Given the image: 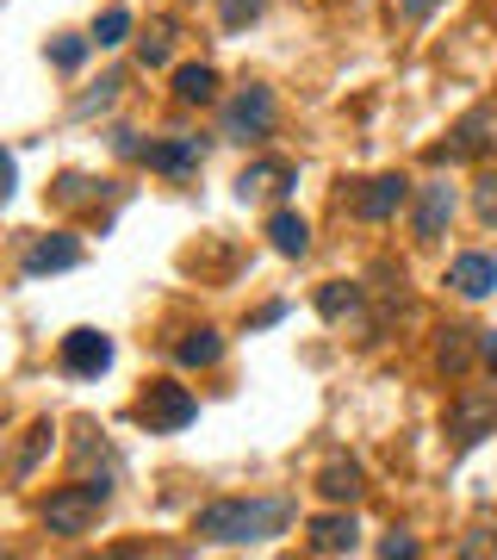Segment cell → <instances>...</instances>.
I'll list each match as a JSON object with an SVG mask.
<instances>
[{
    "mask_svg": "<svg viewBox=\"0 0 497 560\" xmlns=\"http://www.w3.org/2000/svg\"><path fill=\"white\" fill-rule=\"evenodd\" d=\"M492 430H497V386H466L454 399V411H448L454 448H473V442H485Z\"/></svg>",
    "mask_w": 497,
    "mask_h": 560,
    "instance_id": "obj_3",
    "label": "cell"
},
{
    "mask_svg": "<svg viewBox=\"0 0 497 560\" xmlns=\"http://www.w3.org/2000/svg\"><path fill=\"white\" fill-rule=\"evenodd\" d=\"M50 62L57 69H81L87 62V38H50Z\"/></svg>",
    "mask_w": 497,
    "mask_h": 560,
    "instance_id": "obj_22",
    "label": "cell"
},
{
    "mask_svg": "<svg viewBox=\"0 0 497 560\" xmlns=\"http://www.w3.org/2000/svg\"><path fill=\"white\" fill-rule=\"evenodd\" d=\"M448 219H454V187H448V180H429L423 200H417V237L436 243L441 231H448Z\"/></svg>",
    "mask_w": 497,
    "mask_h": 560,
    "instance_id": "obj_8",
    "label": "cell"
},
{
    "mask_svg": "<svg viewBox=\"0 0 497 560\" xmlns=\"http://www.w3.org/2000/svg\"><path fill=\"white\" fill-rule=\"evenodd\" d=\"M125 38H131V13L125 7H106L94 25V44H125Z\"/></svg>",
    "mask_w": 497,
    "mask_h": 560,
    "instance_id": "obj_21",
    "label": "cell"
},
{
    "mask_svg": "<svg viewBox=\"0 0 497 560\" xmlns=\"http://www.w3.org/2000/svg\"><path fill=\"white\" fill-rule=\"evenodd\" d=\"M75 261H81L75 237H38L25 249V275H62V268H75Z\"/></svg>",
    "mask_w": 497,
    "mask_h": 560,
    "instance_id": "obj_10",
    "label": "cell"
},
{
    "mask_svg": "<svg viewBox=\"0 0 497 560\" xmlns=\"http://www.w3.org/2000/svg\"><path fill=\"white\" fill-rule=\"evenodd\" d=\"M355 305H360V293H355V287H342V280H330V287L318 293V312H323V318H348Z\"/></svg>",
    "mask_w": 497,
    "mask_h": 560,
    "instance_id": "obj_19",
    "label": "cell"
},
{
    "mask_svg": "<svg viewBox=\"0 0 497 560\" xmlns=\"http://www.w3.org/2000/svg\"><path fill=\"white\" fill-rule=\"evenodd\" d=\"M143 69H162V62H168V38H143Z\"/></svg>",
    "mask_w": 497,
    "mask_h": 560,
    "instance_id": "obj_26",
    "label": "cell"
},
{
    "mask_svg": "<svg viewBox=\"0 0 497 560\" xmlns=\"http://www.w3.org/2000/svg\"><path fill=\"white\" fill-rule=\"evenodd\" d=\"M478 355H485V361L497 368V330H485V342H478Z\"/></svg>",
    "mask_w": 497,
    "mask_h": 560,
    "instance_id": "obj_29",
    "label": "cell"
},
{
    "mask_svg": "<svg viewBox=\"0 0 497 560\" xmlns=\"http://www.w3.org/2000/svg\"><path fill=\"white\" fill-rule=\"evenodd\" d=\"M268 131H274V94L268 88H242L237 101L224 106V138L249 143V138H268Z\"/></svg>",
    "mask_w": 497,
    "mask_h": 560,
    "instance_id": "obj_5",
    "label": "cell"
},
{
    "mask_svg": "<svg viewBox=\"0 0 497 560\" xmlns=\"http://www.w3.org/2000/svg\"><path fill=\"white\" fill-rule=\"evenodd\" d=\"M268 243H274L280 256H305L311 249V224L298 219V212H274L268 219Z\"/></svg>",
    "mask_w": 497,
    "mask_h": 560,
    "instance_id": "obj_12",
    "label": "cell"
},
{
    "mask_svg": "<svg viewBox=\"0 0 497 560\" xmlns=\"http://www.w3.org/2000/svg\"><path fill=\"white\" fill-rule=\"evenodd\" d=\"M44 448H50V423H38V430H32V442H25V455L13 460V474H32V460H38Z\"/></svg>",
    "mask_w": 497,
    "mask_h": 560,
    "instance_id": "obj_24",
    "label": "cell"
},
{
    "mask_svg": "<svg viewBox=\"0 0 497 560\" xmlns=\"http://www.w3.org/2000/svg\"><path fill=\"white\" fill-rule=\"evenodd\" d=\"M199 156H205L199 138H175V143H156V150H150V168H162V175H193Z\"/></svg>",
    "mask_w": 497,
    "mask_h": 560,
    "instance_id": "obj_13",
    "label": "cell"
},
{
    "mask_svg": "<svg viewBox=\"0 0 497 560\" xmlns=\"http://www.w3.org/2000/svg\"><path fill=\"white\" fill-rule=\"evenodd\" d=\"M398 7H404V20H423V13H436L441 0H398Z\"/></svg>",
    "mask_w": 497,
    "mask_h": 560,
    "instance_id": "obj_28",
    "label": "cell"
},
{
    "mask_svg": "<svg viewBox=\"0 0 497 560\" xmlns=\"http://www.w3.org/2000/svg\"><path fill=\"white\" fill-rule=\"evenodd\" d=\"M62 361H69V374L99 381V374L113 368V342L99 337V330H69V337H62Z\"/></svg>",
    "mask_w": 497,
    "mask_h": 560,
    "instance_id": "obj_6",
    "label": "cell"
},
{
    "mask_svg": "<svg viewBox=\"0 0 497 560\" xmlns=\"http://www.w3.org/2000/svg\"><path fill=\"white\" fill-rule=\"evenodd\" d=\"M293 180V168H280V162H256V168H242L237 175V194L242 200H261V194H280Z\"/></svg>",
    "mask_w": 497,
    "mask_h": 560,
    "instance_id": "obj_15",
    "label": "cell"
},
{
    "mask_svg": "<svg viewBox=\"0 0 497 560\" xmlns=\"http://www.w3.org/2000/svg\"><path fill=\"white\" fill-rule=\"evenodd\" d=\"M138 418L150 423V430H187V423L199 418V405H193V393H187V386L150 381V393L138 399Z\"/></svg>",
    "mask_w": 497,
    "mask_h": 560,
    "instance_id": "obj_4",
    "label": "cell"
},
{
    "mask_svg": "<svg viewBox=\"0 0 497 560\" xmlns=\"http://www.w3.org/2000/svg\"><path fill=\"white\" fill-rule=\"evenodd\" d=\"M175 94L187 106H205V101H218V69H205V62H187L175 75Z\"/></svg>",
    "mask_w": 497,
    "mask_h": 560,
    "instance_id": "obj_14",
    "label": "cell"
},
{
    "mask_svg": "<svg viewBox=\"0 0 497 560\" xmlns=\"http://www.w3.org/2000/svg\"><path fill=\"white\" fill-rule=\"evenodd\" d=\"M106 486H62V492H50V504H44V529L50 536H87L99 523V511H106Z\"/></svg>",
    "mask_w": 497,
    "mask_h": 560,
    "instance_id": "obj_2",
    "label": "cell"
},
{
    "mask_svg": "<svg viewBox=\"0 0 497 560\" xmlns=\"http://www.w3.org/2000/svg\"><path fill=\"white\" fill-rule=\"evenodd\" d=\"M473 330H448V337H441V368H448V374H466V361H473Z\"/></svg>",
    "mask_w": 497,
    "mask_h": 560,
    "instance_id": "obj_20",
    "label": "cell"
},
{
    "mask_svg": "<svg viewBox=\"0 0 497 560\" xmlns=\"http://www.w3.org/2000/svg\"><path fill=\"white\" fill-rule=\"evenodd\" d=\"M261 7H268V0H218V13H224V25H230V32H242Z\"/></svg>",
    "mask_w": 497,
    "mask_h": 560,
    "instance_id": "obj_23",
    "label": "cell"
},
{
    "mask_svg": "<svg viewBox=\"0 0 497 560\" xmlns=\"http://www.w3.org/2000/svg\"><path fill=\"white\" fill-rule=\"evenodd\" d=\"M293 523V504L286 499H224L199 511V536L205 541H230V548H249V541H268Z\"/></svg>",
    "mask_w": 497,
    "mask_h": 560,
    "instance_id": "obj_1",
    "label": "cell"
},
{
    "mask_svg": "<svg viewBox=\"0 0 497 560\" xmlns=\"http://www.w3.org/2000/svg\"><path fill=\"white\" fill-rule=\"evenodd\" d=\"M473 206H478V219H485V224H497V175H485V180H478Z\"/></svg>",
    "mask_w": 497,
    "mask_h": 560,
    "instance_id": "obj_25",
    "label": "cell"
},
{
    "mask_svg": "<svg viewBox=\"0 0 497 560\" xmlns=\"http://www.w3.org/2000/svg\"><path fill=\"white\" fill-rule=\"evenodd\" d=\"M404 194H411V180L404 175H379V180H367V194H360V219L367 224H379V219H392L398 206H404Z\"/></svg>",
    "mask_w": 497,
    "mask_h": 560,
    "instance_id": "obj_9",
    "label": "cell"
},
{
    "mask_svg": "<svg viewBox=\"0 0 497 560\" xmlns=\"http://www.w3.org/2000/svg\"><path fill=\"white\" fill-rule=\"evenodd\" d=\"M492 131H497V113H473V119H466V125L454 131V143H448V156H478L485 143H497Z\"/></svg>",
    "mask_w": 497,
    "mask_h": 560,
    "instance_id": "obj_16",
    "label": "cell"
},
{
    "mask_svg": "<svg viewBox=\"0 0 497 560\" xmlns=\"http://www.w3.org/2000/svg\"><path fill=\"white\" fill-rule=\"evenodd\" d=\"M175 355H180V368H212V361L224 355V337H218V330H193Z\"/></svg>",
    "mask_w": 497,
    "mask_h": 560,
    "instance_id": "obj_18",
    "label": "cell"
},
{
    "mask_svg": "<svg viewBox=\"0 0 497 560\" xmlns=\"http://www.w3.org/2000/svg\"><path fill=\"white\" fill-rule=\"evenodd\" d=\"M355 517H348V511H336V517H318L311 523V548H318V555H348V548H355Z\"/></svg>",
    "mask_w": 497,
    "mask_h": 560,
    "instance_id": "obj_11",
    "label": "cell"
},
{
    "mask_svg": "<svg viewBox=\"0 0 497 560\" xmlns=\"http://www.w3.org/2000/svg\"><path fill=\"white\" fill-rule=\"evenodd\" d=\"M379 555H386V560H398V555H417V541H411V536H386V541H379Z\"/></svg>",
    "mask_w": 497,
    "mask_h": 560,
    "instance_id": "obj_27",
    "label": "cell"
},
{
    "mask_svg": "<svg viewBox=\"0 0 497 560\" xmlns=\"http://www.w3.org/2000/svg\"><path fill=\"white\" fill-rule=\"evenodd\" d=\"M318 492H323V499H336V504H355V499H360V467H355V460H336V467H323Z\"/></svg>",
    "mask_w": 497,
    "mask_h": 560,
    "instance_id": "obj_17",
    "label": "cell"
},
{
    "mask_svg": "<svg viewBox=\"0 0 497 560\" xmlns=\"http://www.w3.org/2000/svg\"><path fill=\"white\" fill-rule=\"evenodd\" d=\"M448 287H454L460 300H485V293H497V256H460L454 268H448Z\"/></svg>",
    "mask_w": 497,
    "mask_h": 560,
    "instance_id": "obj_7",
    "label": "cell"
}]
</instances>
